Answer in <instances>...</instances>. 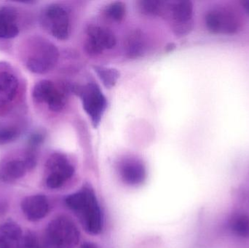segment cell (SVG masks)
Instances as JSON below:
<instances>
[{
    "mask_svg": "<svg viewBox=\"0 0 249 248\" xmlns=\"http://www.w3.org/2000/svg\"><path fill=\"white\" fill-rule=\"evenodd\" d=\"M66 205L79 218L83 228L90 234H99L104 227V215L95 192L83 187L66 198Z\"/></svg>",
    "mask_w": 249,
    "mask_h": 248,
    "instance_id": "1",
    "label": "cell"
},
{
    "mask_svg": "<svg viewBox=\"0 0 249 248\" xmlns=\"http://www.w3.org/2000/svg\"><path fill=\"white\" fill-rule=\"evenodd\" d=\"M204 20L206 29L213 34H235L244 26L239 12L232 6L222 4L209 9Z\"/></svg>",
    "mask_w": 249,
    "mask_h": 248,
    "instance_id": "2",
    "label": "cell"
},
{
    "mask_svg": "<svg viewBox=\"0 0 249 248\" xmlns=\"http://www.w3.org/2000/svg\"><path fill=\"white\" fill-rule=\"evenodd\" d=\"M80 240V232L75 223L65 215L56 217L48 224L47 244L51 248H75Z\"/></svg>",
    "mask_w": 249,
    "mask_h": 248,
    "instance_id": "3",
    "label": "cell"
},
{
    "mask_svg": "<svg viewBox=\"0 0 249 248\" xmlns=\"http://www.w3.org/2000/svg\"><path fill=\"white\" fill-rule=\"evenodd\" d=\"M59 51L54 44L44 39L35 40L26 58V68L37 74H46L56 65Z\"/></svg>",
    "mask_w": 249,
    "mask_h": 248,
    "instance_id": "4",
    "label": "cell"
},
{
    "mask_svg": "<svg viewBox=\"0 0 249 248\" xmlns=\"http://www.w3.org/2000/svg\"><path fill=\"white\" fill-rule=\"evenodd\" d=\"M72 93L81 99L83 109L86 112L95 128L100 125L107 107V100L99 85L89 83L80 87L74 85Z\"/></svg>",
    "mask_w": 249,
    "mask_h": 248,
    "instance_id": "5",
    "label": "cell"
},
{
    "mask_svg": "<svg viewBox=\"0 0 249 248\" xmlns=\"http://www.w3.org/2000/svg\"><path fill=\"white\" fill-rule=\"evenodd\" d=\"M163 17L171 20L176 36H187L194 29V6L189 0L167 1Z\"/></svg>",
    "mask_w": 249,
    "mask_h": 248,
    "instance_id": "6",
    "label": "cell"
},
{
    "mask_svg": "<svg viewBox=\"0 0 249 248\" xmlns=\"http://www.w3.org/2000/svg\"><path fill=\"white\" fill-rule=\"evenodd\" d=\"M42 27L58 40H67L70 35L69 12L61 4H52L42 10L40 16Z\"/></svg>",
    "mask_w": 249,
    "mask_h": 248,
    "instance_id": "7",
    "label": "cell"
},
{
    "mask_svg": "<svg viewBox=\"0 0 249 248\" xmlns=\"http://www.w3.org/2000/svg\"><path fill=\"white\" fill-rule=\"evenodd\" d=\"M45 183L51 189L62 187L74 173V167L65 154L55 152L50 156L45 165Z\"/></svg>",
    "mask_w": 249,
    "mask_h": 248,
    "instance_id": "8",
    "label": "cell"
},
{
    "mask_svg": "<svg viewBox=\"0 0 249 248\" xmlns=\"http://www.w3.org/2000/svg\"><path fill=\"white\" fill-rule=\"evenodd\" d=\"M116 44V36L109 29L96 25H90L86 29L84 48L89 55L102 54L106 50L115 48Z\"/></svg>",
    "mask_w": 249,
    "mask_h": 248,
    "instance_id": "9",
    "label": "cell"
},
{
    "mask_svg": "<svg viewBox=\"0 0 249 248\" xmlns=\"http://www.w3.org/2000/svg\"><path fill=\"white\" fill-rule=\"evenodd\" d=\"M121 179L125 184L136 186L143 183L146 178V170L142 160L136 157L123 159L118 165Z\"/></svg>",
    "mask_w": 249,
    "mask_h": 248,
    "instance_id": "10",
    "label": "cell"
},
{
    "mask_svg": "<svg viewBox=\"0 0 249 248\" xmlns=\"http://www.w3.org/2000/svg\"><path fill=\"white\" fill-rule=\"evenodd\" d=\"M21 210L28 220L38 221L49 213V201L45 195H32L22 201Z\"/></svg>",
    "mask_w": 249,
    "mask_h": 248,
    "instance_id": "11",
    "label": "cell"
},
{
    "mask_svg": "<svg viewBox=\"0 0 249 248\" xmlns=\"http://www.w3.org/2000/svg\"><path fill=\"white\" fill-rule=\"evenodd\" d=\"M20 32L18 15L12 6L0 7V39H10L16 37Z\"/></svg>",
    "mask_w": 249,
    "mask_h": 248,
    "instance_id": "12",
    "label": "cell"
},
{
    "mask_svg": "<svg viewBox=\"0 0 249 248\" xmlns=\"http://www.w3.org/2000/svg\"><path fill=\"white\" fill-rule=\"evenodd\" d=\"M25 233L13 221L0 226V248H24Z\"/></svg>",
    "mask_w": 249,
    "mask_h": 248,
    "instance_id": "13",
    "label": "cell"
},
{
    "mask_svg": "<svg viewBox=\"0 0 249 248\" xmlns=\"http://www.w3.org/2000/svg\"><path fill=\"white\" fill-rule=\"evenodd\" d=\"M19 87L18 77L6 70L0 71V105L10 103L16 98Z\"/></svg>",
    "mask_w": 249,
    "mask_h": 248,
    "instance_id": "14",
    "label": "cell"
},
{
    "mask_svg": "<svg viewBox=\"0 0 249 248\" xmlns=\"http://www.w3.org/2000/svg\"><path fill=\"white\" fill-rule=\"evenodd\" d=\"M28 169L29 168L25 160H10L0 170V179L5 182H15L23 177Z\"/></svg>",
    "mask_w": 249,
    "mask_h": 248,
    "instance_id": "15",
    "label": "cell"
},
{
    "mask_svg": "<svg viewBox=\"0 0 249 248\" xmlns=\"http://www.w3.org/2000/svg\"><path fill=\"white\" fill-rule=\"evenodd\" d=\"M146 50L144 36L141 31L136 30L129 35L126 42V51L130 58L142 56Z\"/></svg>",
    "mask_w": 249,
    "mask_h": 248,
    "instance_id": "16",
    "label": "cell"
},
{
    "mask_svg": "<svg viewBox=\"0 0 249 248\" xmlns=\"http://www.w3.org/2000/svg\"><path fill=\"white\" fill-rule=\"evenodd\" d=\"M55 87V83L51 80H43L38 82L32 90L34 100L37 103H48Z\"/></svg>",
    "mask_w": 249,
    "mask_h": 248,
    "instance_id": "17",
    "label": "cell"
},
{
    "mask_svg": "<svg viewBox=\"0 0 249 248\" xmlns=\"http://www.w3.org/2000/svg\"><path fill=\"white\" fill-rule=\"evenodd\" d=\"M230 229L237 237L249 239V215L238 214L234 215L230 221Z\"/></svg>",
    "mask_w": 249,
    "mask_h": 248,
    "instance_id": "18",
    "label": "cell"
},
{
    "mask_svg": "<svg viewBox=\"0 0 249 248\" xmlns=\"http://www.w3.org/2000/svg\"><path fill=\"white\" fill-rule=\"evenodd\" d=\"M93 68L107 88L113 87L121 77V73L117 68L102 66H94Z\"/></svg>",
    "mask_w": 249,
    "mask_h": 248,
    "instance_id": "19",
    "label": "cell"
},
{
    "mask_svg": "<svg viewBox=\"0 0 249 248\" xmlns=\"http://www.w3.org/2000/svg\"><path fill=\"white\" fill-rule=\"evenodd\" d=\"M139 11L145 16H162L163 17L166 9L167 1L157 0H144L139 1Z\"/></svg>",
    "mask_w": 249,
    "mask_h": 248,
    "instance_id": "20",
    "label": "cell"
},
{
    "mask_svg": "<svg viewBox=\"0 0 249 248\" xmlns=\"http://www.w3.org/2000/svg\"><path fill=\"white\" fill-rule=\"evenodd\" d=\"M125 4L122 1H114L107 6L105 14L108 18L116 22H121L125 16Z\"/></svg>",
    "mask_w": 249,
    "mask_h": 248,
    "instance_id": "21",
    "label": "cell"
},
{
    "mask_svg": "<svg viewBox=\"0 0 249 248\" xmlns=\"http://www.w3.org/2000/svg\"><path fill=\"white\" fill-rule=\"evenodd\" d=\"M18 132L14 128L0 127V144H7L18 138Z\"/></svg>",
    "mask_w": 249,
    "mask_h": 248,
    "instance_id": "22",
    "label": "cell"
},
{
    "mask_svg": "<svg viewBox=\"0 0 249 248\" xmlns=\"http://www.w3.org/2000/svg\"><path fill=\"white\" fill-rule=\"evenodd\" d=\"M24 248H46L42 240L32 232L25 233Z\"/></svg>",
    "mask_w": 249,
    "mask_h": 248,
    "instance_id": "23",
    "label": "cell"
},
{
    "mask_svg": "<svg viewBox=\"0 0 249 248\" xmlns=\"http://www.w3.org/2000/svg\"><path fill=\"white\" fill-rule=\"evenodd\" d=\"M240 3H241L243 10L249 16V0H242L240 1Z\"/></svg>",
    "mask_w": 249,
    "mask_h": 248,
    "instance_id": "24",
    "label": "cell"
},
{
    "mask_svg": "<svg viewBox=\"0 0 249 248\" xmlns=\"http://www.w3.org/2000/svg\"><path fill=\"white\" fill-rule=\"evenodd\" d=\"M80 248H98L95 245L92 243H85Z\"/></svg>",
    "mask_w": 249,
    "mask_h": 248,
    "instance_id": "25",
    "label": "cell"
},
{
    "mask_svg": "<svg viewBox=\"0 0 249 248\" xmlns=\"http://www.w3.org/2000/svg\"><path fill=\"white\" fill-rule=\"evenodd\" d=\"M175 47H176V45H174V44H173V43L170 44L169 45H168V46H167V48H166L167 50H168V51L172 50L173 48H175Z\"/></svg>",
    "mask_w": 249,
    "mask_h": 248,
    "instance_id": "26",
    "label": "cell"
}]
</instances>
